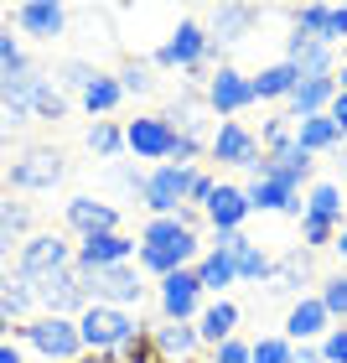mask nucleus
I'll use <instances>...</instances> for the list:
<instances>
[{
    "label": "nucleus",
    "instance_id": "nucleus-1",
    "mask_svg": "<svg viewBox=\"0 0 347 363\" xmlns=\"http://www.w3.org/2000/svg\"><path fill=\"white\" fill-rule=\"evenodd\" d=\"M78 337H84V353H120L125 342H135L145 327L135 322V311H125V306H98L89 301L84 311H78Z\"/></svg>",
    "mask_w": 347,
    "mask_h": 363
},
{
    "label": "nucleus",
    "instance_id": "nucleus-2",
    "mask_svg": "<svg viewBox=\"0 0 347 363\" xmlns=\"http://www.w3.org/2000/svg\"><path fill=\"white\" fill-rule=\"evenodd\" d=\"M16 333L26 337V348L31 353H42V358H52V363H73L78 353H84V337H78V322L73 317H26Z\"/></svg>",
    "mask_w": 347,
    "mask_h": 363
},
{
    "label": "nucleus",
    "instance_id": "nucleus-3",
    "mask_svg": "<svg viewBox=\"0 0 347 363\" xmlns=\"http://www.w3.org/2000/svg\"><path fill=\"white\" fill-rule=\"evenodd\" d=\"M78 280H84V296L98 306H140V275L135 265H109V270H78Z\"/></svg>",
    "mask_w": 347,
    "mask_h": 363
},
{
    "label": "nucleus",
    "instance_id": "nucleus-4",
    "mask_svg": "<svg viewBox=\"0 0 347 363\" xmlns=\"http://www.w3.org/2000/svg\"><path fill=\"white\" fill-rule=\"evenodd\" d=\"M73 265V244L62 234H31L21 244V255H16V270H21L26 280H42V275H57Z\"/></svg>",
    "mask_w": 347,
    "mask_h": 363
},
{
    "label": "nucleus",
    "instance_id": "nucleus-5",
    "mask_svg": "<svg viewBox=\"0 0 347 363\" xmlns=\"http://www.w3.org/2000/svg\"><path fill=\"white\" fill-rule=\"evenodd\" d=\"M31 291H37V306L47 311V317H78V311L89 306V296H84V280H78V270H57V275H42V280H31Z\"/></svg>",
    "mask_w": 347,
    "mask_h": 363
},
{
    "label": "nucleus",
    "instance_id": "nucleus-6",
    "mask_svg": "<svg viewBox=\"0 0 347 363\" xmlns=\"http://www.w3.org/2000/svg\"><path fill=\"white\" fill-rule=\"evenodd\" d=\"M187 187H192V167H156L145 177V208L151 218H171L176 208H187Z\"/></svg>",
    "mask_w": 347,
    "mask_h": 363
},
{
    "label": "nucleus",
    "instance_id": "nucleus-7",
    "mask_svg": "<svg viewBox=\"0 0 347 363\" xmlns=\"http://www.w3.org/2000/svg\"><path fill=\"white\" fill-rule=\"evenodd\" d=\"M57 182H62V151H52V145H31L21 161H11V187L21 192H47Z\"/></svg>",
    "mask_w": 347,
    "mask_h": 363
},
{
    "label": "nucleus",
    "instance_id": "nucleus-8",
    "mask_svg": "<svg viewBox=\"0 0 347 363\" xmlns=\"http://www.w3.org/2000/svg\"><path fill=\"white\" fill-rule=\"evenodd\" d=\"M171 140H176V130L161 120V114H140V120L125 125V151H135L140 161H161V167H166Z\"/></svg>",
    "mask_w": 347,
    "mask_h": 363
},
{
    "label": "nucleus",
    "instance_id": "nucleus-9",
    "mask_svg": "<svg viewBox=\"0 0 347 363\" xmlns=\"http://www.w3.org/2000/svg\"><path fill=\"white\" fill-rule=\"evenodd\" d=\"M203 57H207V26H197V21H181L166 42L156 47V62L161 68H203Z\"/></svg>",
    "mask_w": 347,
    "mask_h": 363
},
{
    "label": "nucleus",
    "instance_id": "nucleus-10",
    "mask_svg": "<svg viewBox=\"0 0 347 363\" xmlns=\"http://www.w3.org/2000/svg\"><path fill=\"white\" fill-rule=\"evenodd\" d=\"M130 255H135V239H125L120 228H109V234H89V239L73 250V270H109V265H130Z\"/></svg>",
    "mask_w": 347,
    "mask_h": 363
},
{
    "label": "nucleus",
    "instance_id": "nucleus-11",
    "mask_svg": "<svg viewBox=\"0 0 347 363\" xmlns=\"http://www.w3.org/2000/svg\"><path fill=\"white\" fill-rule=\"evenodd\" d=\"M203 311V286H197V270H171L161 280V317L166 322H197Z\"/></svg>",
    "mask_w": 347,
    "mask_h": 363
},
{
    "label": "nucleus",
    "instance_id": "nucleus-12",
    "mask_svg": "<svg viewBox=\"0 0 347 363\" xmlns=\"http://www.w3.org/2000/svg\"><path fill=\"white\" fill-rule=\"evenodd\" d=\"M207 151H212L218 167H254V161H259V135H254V130H244L239 120H223L218 135L207 140Z\"/></svg>",
    "mask_w": 347,
    "mask_h": 363
},
{
    "label": "nucleus",
    "instance_id": "nucleus-13",
    "mask_svg": "<svg viewBox=\"0 0 347 363\" xmlns=\"http://www.w3.org/2000/svg\"><path fill=\"white\" fill-rule=\"evenodd\" d=\"M207 223L218 228V234H244V218H249V192L244 187H234V182H218V187H212V197H207Z\"/></svg>",
    "mask_w": 347,
    "mask_h": 363
},
{
    "label": "nucleus",
    "instance_id": "nucleus-14",
    "mask_svg": "<svg viewBox=\"0 0 347 363\" xmlns=\"http://www.w3.org/2000/svg\"><path fill=\"white\" fill-rule=\"evenodd\" d=\"M203 99H207V109H212V114H239V109H249V104H254V84H249V78H244L239 68H218V73L207 78Z\"/></svg>",
    "mask_w": 347,
    "mask_h": 363
},
{
    "label": "nucleus",
    "instance_id": "nucleus-15",
    "mask_svg": "<svg viewBox=\"0 0 347 363\" xmlns=\"http://www.w3.org/2000/svg\"><path fill=\"white\" fill-rule=\"evenodd\" d=\"M295 31H306L311 42H322V47H332L347 37V6H295Z\"/></svg>",
    "mask_w": 347,
    "mask_h": 363
},
{
    "label": "nucleus",
    "instance_id": "nucleus-16",
    "mask_svg": "<svg viewBox=\"0 0 347 363\" xmlns=\"http://www.w3.org/2000/svg\"><path fill=\"white\" fill-rule=\"evenodd\" d=\"M16 26H21L26 37H37V42H52V37H62V26H68V11H62L57 0H26V6H16Z\"/></svg>",
    "mask_w": 347,
    "mask_h": 363
},
{
    "label": "nucleus",
    "instance_id": "nucleus-17",
    "mask_svg": "<svg viewBox=\"0 0 347 363\" xmlns=\"http://www.w3.org/2000/svg\"><path fill=\"white\" fill-rule=\"evenodd\" d=\"M326 333H332V317H326L322 296H301V301L290 306V317H285V337L311 342V337H326Z\"/></svg>",
    "mask_w": 347,
    "mask_h": 363
},
{
    "label": "nucleus",
    "instance_id": "nucleus-18",
    "mask_svg": "<svg viewBox=\"0 0 347 363\" xmlns=\"http://www.w3.org/2000/svg\"><path fill=\"white\" fill-rule=\"evenodd\" d=\"M337 99V78H301L290 94V120H311V114H326V104Z\"/></svg>",
    "mask_w": 347,
    "mask_h": 363
},
{
    "label": "nucleus",
    "instance_id": "nucleus-19",
    "mask_svg": "<svg viewBox=\"0 0 347 363\" xmlns=\"http://www.w3.org/2000/svg\"><path fill=\"white\" fill-rule=\"evenodd\" d=\"M68 223L78 228V239H89V234H109V228H120L114 208H109V203H98V197H73V203H68Z\"/></svg>",
    "mask_w": 347,
    "mask_h": 363
},
{
    "label": "nucleus",
    "instance_id": "nucleus-20",
    "mask_svg": "<svg viewBox=\"0 0 347 363\" xmlns=\"http://www.w3.org/2000/svg\"><path fill=\"white\" fill-rule=\"evenodd\" d=\"M234 327H239V306L223 301V296H218L212 306L197 311V342H212V348H218V342L234 337Z\"/></svg>",
    "mask_w": 347,
    "mask_h": 363
},
{
    "label": "nucleus",
    "instance_id": "nucleus-21",
    "mask_svg": "<svg viewBox=\"0 0 347 363\" xmlns=\"http://www.w3.org/2000/svg\"><path fill=\"white\" fill-rule=\"evenodd\" d=\"M31 306H37L31 280H26L21 270H0V317H6V322H21Z\"/></svg>",
    "mask_w": 347,
    "mask_h": 363
},
{
    "label": "nucleus",
    "instance_id": "nucleus-22",
    "mask_svg": "<svg viewBox=\"0 0 347 363\" xmlns=\"http://www.w3.org/2000/svg\"><path fill=\"white\" fill-rule=\"evenodd\" d=\"M37 84H42V73L31 68V62H26V68H16V73H0V104L31 120V94H37Z\"/></svg>",
    "mask_w": 347,
    "mask_h": 363
},
{
    "label": "nucleus",
    "instance_id": "nucleus-23",
    "mask_svg": "<svg viewBox=\"0 0 347 363\" xmlns=\"http://www.w3.org/2000/svg\"><path fill=\"white\" fill-rule=\"evenodd\" d=\"M254 21H259V11H254V6H218V11H212V31H207V42H212V47L239 42Z\"/></svg>",
    "mask_w": 347,
    "mask_h": 363
},
{
    "label": "nucleus",
    "instance_id": "nucleus-24",
    "mask_svg": "<svg viewBox=\"0 0 347 363\" xmlns=\"http://www.w3.org/2000/svg\"><path fill=\"white\" fill-rule=\"evenodd\" d=\"M254 84V99H290L295 84H301V68L295 62H270V68H259V78H249Z\"/></svg>",
    "mask_w": 347,
    "mask_h": 363
},
{
    "label": "nucleus",
    "instance_id": "nucleus-25",
    "mask_svg": "<svg viewBox=\"0 0 347 363\" xmlns=\"http://www.w3.org/2000/svg\"><path fill=\"white\" fill-rule=\"evenodd\" d=\"M295 145H301L306 156H322V151H332V145H342V135H337V125L326 120V114H311V120H295Z\"/></svg>",
    "mask_w": 347,
    "mask_h": 363
},
{
    "label": "nucleus",
    "instance_id": "nucleus-26",
    "mask_svg": "<svg viewBox=\"0 0 347 363\" xmlns=\"http://www.w3.org/2000/svg\"><path fill=\"white\" fill-rule=\"evenodd\" d=\"M26 228H31V213H26L21 203H0V259H6L11 250L21 255V244L31 239Z\"/></svg>",
    "mask_w": 347,
    "mask_h": 363
},
{
    "label": "nucleus",
    "instance_id": "nucleus-27",
    "mask_svg": "<svg viewBox=\"0 0 347 363\" xmlns=\"http://www.w3.org/2000/svg\"><path fill=\"white\" fill-rule=\"evenodd\" d=\"M151 337H156V348L166 353V358H192V348H197V322H161Z\"/></svg>",
    "mask_w": 347,
    "mask_h": 363
},
{
    "label": "nucleus",
    "instance_id": "nucleus-28",
    "mask_svg": "<svg viewBox=\"0 0 347 363\" xmlns=\"http://www.w3.org/2000/svg\"><path fill=\"white\" fill-rule=\"evenodd\" d=\"M234 259H228V255H218V250H207L203 259H197V286H203V291H228V286H234Z\"/></svg>",
    "mask_w": 347,
    "mask_h": 363
},
{
    "label": "nucleus",
    "instance_id": "nucleus-29",
    "mask_svg": "<svg viewBox=\"0 0 347 363\" xmlns=\"http://www.w3.org/2000/svg\"><path fill=\"white\" fill-rule=\"evenodd\" d=\"M306 218H322V223H342V192L332 182H317L306 192Z\"/></svg>",
    "mask_w": 347,
    "mask_h": 363
},
{
    "label": "nucleus",
    "instance_id": "nucleus-30",
    "mask_svg": "<svg viewBox=\"0 0 347 363\" xmlns=\"http://www.w3.org/2000/svg\"><path fill=\"white\" fill-rule=\"evenodd\" d=\"M78 99H84V109H89V114H109V109L125 99V89H120V78L98 73V78H93V84H89L84 94H78Z\"/></svg>",
    "mask_w": 347,
    "mask_h": 363
},
{
    "label": "nucleus",
    "instance_id": "nucleus-31",
    "mask_svg": "<svg viewBox=\"0 0 347 363\" xmlns=\"http://www.w3.org/2000/svg\"><path fill=\"white\" fill-rule=\"evenodd\" d=\"M234 275H239V280H270V275H275V259L249 239V244H244V250L234 255Z\"/></svg>",
    "mask_w": 347,
    "mask_h": 363
},
{
    "label": "nucleus",
    "instance_id": "nucleus-32",
    "mask_svg": "<svg viewBox=\"0 0 347 363\" xmlns=\"http://www.w3.org/2000/svg\"><path fill=\"white\" fill-rule=\"evenodd\" d=\"M140 270H151L166 280L171 270H192V255H181V250H151V244H140Z\"/></svg>",
    "mask_w": 347,
    "mask_h": 363
},
{
    "label": "nucleus",
    "instance_id": "nucleus-33",
    "mask_svg": "<svg viewBox=\"0 0 347 363\" xmlns=\"http://www.w3.org/2000/svg\"><path fill=\"white\" fill-rule=\"evenodd\" d=\"M62 114H68V99H62V89H52L42 78L37 94H31V120H62Z\"/></svg>",
    "mask_w": 347,
    "mask_h": 363
},
{
    "label": "nucleus",
    "instance_id": "nucleus-34",
    "mask_svg": "<svg viewBox=\"0 0 347 363\" xmlns=\"http://www.w3.org/2000/svg\"><path fill=\"white\" fill-rule=\"evenodd\" d=\"M275 275H280V291H301V280H311V255L306 250H290L275 265Z\"/></svg>",
    "mask_w": 347,
    "mask_h": 363
},
{
    "label": "nucleus",
    "instance_id": "nucleus-35",
    "mask_svg": "<svg viewBox=\"0 0 347 363\" xmlns=\"http://www.w3.org/2000/svg\"><path fill=\"white\" fill-rule=\"evenodd\" d=\"M89 151H93V156H120V151H125V130L109 125V120H93V130H89Z\"/></svg>",
    "mask_w": 347,
    "mask_h": 363
},
{
    "label": "nucleus",
    "instance_id": "nucleus-36",
    "mask_svg": "<svg viewBox=\"0 0 347 363\" xmlns=\"http://www.w3.org/2000/svg\"><path fill=\"white\" fill-rule=\"evenodd\" d=\"M249 363H295V348L290 337H259L249 342Z\"/></svg>",
    "mask_w": 347,
    "mask_h": 363
},
{
    "label": "nucleus",
    "instance_id": "nucleus-37",
    "mask_svg": "<svg viewBox=\"0 0 347 363\" xmlns=\"http://www.w3.org/2000/svg\"><path fill=\"white\" fill-rule=\"evenodd\" d=\"M290 140H295L290 114H275V120H264V130H259V151H285Z\"/></svg>",
    "mask_w": 347,
    "mask_h": 363
},
{
    "label": "nucleus",
    "instance_id": "nucleus-38",
    "mask_svg": "<svg viewBox=\"0 0 347 363\" xmlns=\"http://www.w3.org/2000/svg\"><path fill=\"white\" fill-rule=\"evenodd\" d=\"M120 363H171V358L156 348V337H151V333H140L135 342H125V348H120Z\"/></svg>",
    "mask_w": 347,
    "mask_h": 363
},
{
    "label": "nucleus",
    "instance_id": "nucleus-39",
    "mask_svg": "<svg viewBox=\"0 0 347 363\" xmlns=\"http://www.w3.org/2000/svg\"><path fill=\"white\" fill-rule=\"evenodd\" d=\"M322 306H326V317H342L347 322V275L322 280Z\"/></svg>",
    "mask_w": 347,
    "mask_h": 363
},
{
    "label": "nucleus",
    "instance_id": "nucleus-40",
    "mask_svg": "<svg viewBox=\"0 0 347 363\" xmlns=\"http://www.w3.org/2000/svg\"><path fill=\"white\" fill-rule=\"evenodd\" d=\"M151 84H156V78H151V62H130V68L120 73V89H125V94H151Z\"/></svg>",
    "mask_w": 347,
    "mask_h": 363
},
{
    "label": "nucleus",
    "instance_id": "nucleus-41",
    "mask_svg": "<svg viewBox=\"0 0 347 363\" xmlns=\"http://www.w3.org/2000/svg\"><path fill=\"white\" fill-rule=\"evenodd\" d=\"M301 239H306V250H322V244H332V239H337V223H322V218H301Z\"/></svg>",
    "mask_w": 347,
    "mask_h": 363
},
{
    "label": "nucleus",
    "instance_id": "nucleus-42",
    "mask_svg": "<svg viewBox=\"0 0 347 363\" xmlns=\"http://www.w3.org/2000/svg\"><path fill=\"white\" fill-rule=\"evenodd\" d=\"M317 353H322V363H347V327H332Z\"/></svg>",
    "mask_w": 347,
    "mask_h": 363
},
{
    "label": "nucleus",
    "instance_id": "nucleus-43",
    "mask_svg": "<svg viewBox=\"0 0 347 363\" xmlns=\"http://www.w3.org/2000/svg\"><path fill=\"white\" fill-rule=\"evenodd\" d=\"M16 68H26V52L11 31H0V73H16Z\"/></svg>",
    "mask_w": 347,
    "mask_h": 363
},
{
    "label": "nucleus",
    "instance_id": "nucleus-44",
    "mask_svg": "<svg viewBox=\"0 0 347 363\" xmlns=\"http://www.w3.org/2000/svg\"><path fill=\"white\" fill-rule=\"evenodd\" d=\"M93 78H98V68H89V62H62V84H68V89L84 94Z\"/></svg>",
    "mask_w": 347,
    "mask_h": 363
},
{
    "label": "nucleus",
    "instance_id": "nucleus-45",
    "mask_svg": "<svg viewBox=\"0 0 347 363\" xmlns=\"http://www.w3.org/2000/svg\"><path fill=\"white\" fill-rule=\"evenodd\" d=\"M212 363H249V342H239V337H228L212 348Z\"/></svg>",
    "mask_w": 347,
    "mask_h": 363
},
{
    "label": "nucleus",
    "instance_id": "nucleus-46",
    "mask_svg": "<svg viewBox=\"0 0 347 363\" xmlns=\"http://www.w3.org/2000/svg\"><path fill=\"white\" fill-rule=\"evenodd\" d=\"M212 187H218V182H212V177H203V172H192V187H187V208H192V203H203V208H207V197H212Z\"/></svg>",
    "mask_w": 347,
    "mask_h": 363
},
{
    "label": "nucleus",
    "instance_id": "nucleus-47",
    "mask_svg": "<svg viewBox=\"0 0 347 363\" xmlns=\"http://www.w3.org/2000/svg\"><path fill=\"white\" fill-rule=\"evenodd\" d=\"M326 120H332V125H337V135L347 140V94H337L332 104H326Z\"/></svg>",
    "mask_w": 347,
    "mask_h": 363
},
{
    "label": "nucleus",
    "instance_id": "nucleus-48",
    "mask_svg": "<svg viewBox=\"0 0 347 363\" xmlns=\"http://www.w3.org/2000/svg\"><path fill=\"white\" fill-rule=\"evenodd\" d=\"M21 125H26V114H16V109L0 104V140H11V130H21Z\"/></svg>",
    "mask_w": 347,
    "mask_h": 363
},
{
    "label": "nucleus",
    "instance_id": "nucleus-49",
    "mask_svg": "<svg viewBox=\"0 0 347 363\" xmlns=\"http://www.w3.org/2000/svg\"><path fill=\"white\" fill-rule=\"evenodd\" d=\"M73 363H120V353H78Z\"/></svg>",
    "mask_w": 347,
    "mask_h": 363
},
{
    "label": "nucleus",
    "instance_id": "nucleus-50",
    "mask_svg": "<svg viewBox=\"0 0 347 363\" xmlns=\"http://www.w3.org/2000/svg\"><path fill=\"white\" fill-rule=\"evenodd\" d=\"M0 363H21V348H16V342H0Z\"/></svg>",
    "mask_w": 347,
    "mask_h": 363
},
{
    "label": "nucleus",
    "instance_id": "nucleus-51",
    "mask_svg": "<svg viewBox=\"0 0 347 363\" xmlns=\"http://www.w3.org/2000/svg\"><path fill=\"white\" fill-rule=\"evenodd\" d=\"M332 250H337V255H347V223L337 228V239H332Z\"/></svg>",
    "mask_w": 347,
    "mask_h": 363
},
{
    "label": "nucleus",
    "instance_id": "nucleus-52",
    "mask_svg": "<svg viewBox=\"0 0 347 363\" xmlns=\"http://www.w3.org/2000/svg\"><path fill=\"white\" fill-rule=\"evenodd\" d=\"M0 342H11V322L6 317H0Z\"/></svg>",
    "mask_w": 347,
    "mask_h": 363
},
{
    "label": "nucleus",
    "instance_id": "nucleus-53",
    "mask_svg": "<svg viewBox=\"0 0 347 363\" xmlns=\"http://www.w3.org/2000/svg\"><path fill=\"white\" fill-rule=\"evenodd\" d=\"M337 94H347V62H342V78H337Z\"/></svg>",
    "mask_w": 347,
    "mask_h": 363
},
{
    "label": "nucleus",
    "instance_id": "nucleus-54",
    "mask_svg": "<svg viewBox=\"0 0 347 363\" xmlns=\"http://www.w3.org/2000/svg\"><path fill=\"white\" fill-rule=\"evenodd\" d=\"M187 363H212V358H187Z\"/></svg>",
    "mask_w": 347,
    "mask_h": 363
}]
</instances>
